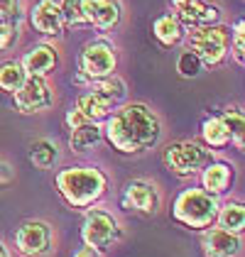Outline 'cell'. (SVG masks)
<instances>
[{"mask_svg": "<svg viewBox=\"0 0 245 257\" xmlns=\"http://www.w3.org/2000/svg\"><path fill=\"white\" fill-rule=\"evenodd\" d=\"M57 49L54 47H49V44H37V47H32L25 57H22L20 66L22 71L27 74V76H49L52 71H54V66H57Z\"/></svg>", "mask_w": 245, "mask_h": 257, "instance_id": "obj_16", "label": "cell"}, {"mask_svg": "<svg viewBox=\"0 0 245 257\" xmlns=\"http://www.w3.org/2000/svg\"><path fill=\"white\" fill-rule=\"evenodd\" d=\"M0 257H10V252H8V247L0 242Z\"/></svg>", "mask_w": 245, "mask_h": 257, "instance_id": "obj_32", "label": "cell"}, {"mask_svg": "<svg viewBox=\"0 0 245 257\" xmlns=\"http://www.w3.org/2000/svg\"><path fill=\"white\" fill-rule=\"evenodd\" d=\"M52 225L44 220H25L15 233V247L22 257H44L52 250Z\"/></svg>", "mask_w": 245, "mask_h": 257, "instance_id": "obj_8", "label": "cell"}, {"mask_svg": "<svg viewBox=\"0 0 245 257\" xmlns=\"http://www.w3.org/2000/svg\"><path fill=\"white\" fill-rule=\"evenodd\" d=\"M79 66H81L83 79H88V81H101L105 76H110V74H115V66H118L115 47L105 40L88 42L81 49Z\"/></svg>", "mask_w": 245, "mask_h": 257, "instance_id": "obj_7", "label": "cell"}, {"mask_svg": "<svg viewBox=\"0 0 245 257\" xmlns=\"http://www.w3.org/2000/svg\"><path fill=\"white\" fill-rule=\"evenodd\" d=\"M204 257H238L240 252V235L228 233L223 228H211L201 237Z\"/></svg>", "mask_w": 245, "mask_h": 257, "instance_id": "obj_15", "label": "cell"}, {"mask_svg": "<svg viewBox=\"0 0 245 257\" xmlns=\"http://www.w3.org/2000/svg\"><path fill=\"white\" fill-rule=\"evenodd\" d=\"M189 52H194L201 64L216 66L225 59L228 47H230V27L225 25H206V27H196L189 35Z\"/></svg>", "mask_w": 245, "mask_h": 257, "instance_id": "obj_4", "label": "cell"}, {"mask_svg": "<svg viewBox=\"0 0 245 257\" xmlns=\"http://www.w3.org/2000/svg\"><path fill=\"white\" fill-rule=\"evenodd\" d=\"M120 203L125 211H133V213H140V216H155L160 211V191L152 181L147 179H133L125 184L122 189Z\"/></svg>", "mask_w": 245, "mask_h": 257, "instance_id": "obj_9", "label": "cell"}, {"mask_svg": "<svg viewBox=\"0 0 245 257\" xmlns=\"http://www.w3.org/2000/svg\"><path fill=\"white\" fill-rule=\"evenodd\" d=\"M61 15H64V22H69V25H86L81 13V0H64Z\"/></svg>", "mask_w": 245, "mask_h": 257, "instance_id": "obj_26", "label": "cell"}, {"mask_svg": "<svg viewBox=\"0 0 245 257\" xmlns=\"http://www.w3.org/2000/svg\"><path fill=\"white\" fill-rule=\"evenodd\" d=\"M15 108L30 115V113H40L44 108H49L54 103V91L49 88V83L40 76H27L22 81V86L13 93Z\"/></svg>", "mask_w": 245, "mask_h": 257, "instance_id": "obj_10", "label": "cell"}, {"mask_svg": "<svg viewBox=\"0 0 245 257\" xmlns=\"http://www.w3.org/2000/svg\"><path fill=\"white\" fill-rule=\"evenodd\" d=\"M218 225L228 230V233H235V235H240L245 228V208L243 203H238V201H233V203H225V206H218Z\"/></svg>", "mask_w": 245, "mask_h": 257, "instance_id": "obj_20", "label": "cell"}, {"mask_svg": "<svg viewBox=\"0 0 245 257\" xmlns=\"http://www.w3.org/2000/svg\"><path fill=\"white\" fill-rule=\"evenodd\" d=\"M172 216L177 223L191 230H204L216 223L218 216V201L204 189H184L179 196L174 198Z\"/></svg>", "mask_w": 245, "mask_h": 257, "instance_id": "obj_3", "label": "cell"}, {"mask_svg": "<svg viewBox=\"0 0 245 257\" xmlns=\"http://www.w3.org/2000/svg\"><path fill=\"white\" fill-rule=\"evenodd\" d=\"M120 237H122V228L113 213L101 211V208H91V211L83 216L81 240L86 247H93V250H98V252H105V250L113 247Z\"/></svg>", "mask_w": 245, "mask_h": 257, "instance_id": "obj_5", "label": "cell"}, {"mask_svg": "<svg viewBox=\"0 0 245 257\" xmlns=\"http://www.w3.org/2000/svg\"><path fill=\"white\" fill-rule=\"evenodd\" d=\"M25 79H27V74L22 71V66L18 61H5V64H0V91L15 93Z\"/></svg>", "mask_w": 245, "mask_h": 257, "instance_id": "obj_23", "label": "cell"}, {"mask_svg": "<svg viewBox=\"0 0 245 257\" xmlns=\"http://www.w3.org/2000/svg\"><path fill=\"white\" fill-rule=\"evenodd\" d=\"M81 13L86 25H96L98 30H110L120 20L118 0H81Z\"/></svg>", "mask_w": 245, "mask_h": 257, "instance_id": "obj_13", "label": "cell"}, {"mask_svg": "<svg viewBox=\"0 0 245 257\" xmlns=\"http://www.w3.org/2000/svg\"><path fill=\"white\" fill-rule=\"evenodd\" d=\"M18 42V25L15 22H0V49H10Z\"/></svg>", "mask_w": 245, "mask_h": 257, "instance_id": "obj_27", "label": "cell"}, {"mask_svg": "<svg viewBox=\"0 0 245 257\" xmlns=\"http://www.w3.org/2000/svg\"><path fill=\"white\" fill-rule=\"evenodd\" d=\"M221 118H223L225 127H228V133H230V145H235L238 150H243L245 147V140H243L245 118H243V113H240L238 108H225V113Z\"/></svg>", "mask_w": 245, "mask_h": 257, "instance_id": "obj_24", "label": "cell"}, {"mask_svg": "<svg viewBox=\"0 0 245 257\" xmlns=\"http://www.w3.org/2000/svg\"><path fill=\"white\" fill-rule=\"evenodd\" d=\"M27 157H30V162H32L37 169H52L54 162L59 159V147H57V142H52V140L40 138V140H35V142H30Z\"/></svg>", "mask_w": 245, "mask_h": 257, "instance_id": "obj_19", "label": "cell"}, {"mask_svg": "<svg viewBox=\"0 0 245 257\" xmlns=\"http://www.w3.org/2000/svg\"><path fill=\"white\" fill-rule=\"evenodd\" d=\"M59 196L71 208H91L108 189V177L96 167H66L54 177Z\"/></svg>", "mask_w": 245, "mask_h": 257, "instance_id": "obj_2", "label": "cell"}, {"mask_svg": "<svg viewBox=\"0 0 245 257\" xmlns=\"http://www.w3.org/2000/svg\"><path fill=\"white\" fill-rule=\"evenodd\" d=\"M174 10H177V20L182 25L189 27H206V25H213L218 20V8L216 5H208L204 0H172Z\"/></svg>", "mask_w": 245, "mask_h": 257, "instance_id": "obj_12", "label": "cell"}, {"mask_svg": "<svg viewBox=\"0 0 245 257\" xmlns=\"http://www.w3.org/2000/svg\"><path fill=\"white\" fill-rule=\"evenodd\" d=\"M201 184L204 191H208L211 196H221L233 184V167L225 162H208L201 174Z\"/></svg>", "mask_w": 245, "mask_h": 257, "instance_id": "obj_17", "label": "cell"}, {"mask_svg": "<svg viewBox=\"0 0 245 257\" xmlns=\"http://www.w3.org/2000/svg\"><path fill=\"white\" fill-rule=\"evenodd\" d=\"M152 32H155L157 42L164 44V47H172V44H177V42L184 37L182 22L177 20L174 15H162V18H157V20H155V27H152Z\"/></svg>", "mask_w": 245, "mask_h": 257, "instance_id": "obj_22", "label": "cell"}, {"mask_svg": "<svg viewBox=\"0 0 245 257\" xmlns=\"http://www.w3.org/2000/svg\"><path fill=\"white\" fill-rule=\"evenodd\" d=\"M30 20H32L37 32L52 35V37L61 35V30H64V25H66V22H64V15H61V5L54 3V0H37L35 8H32Z\"/></svg>", "mask_w": 245, "mask_h": 257, "instance_id": "obj_14", "label": "cell"}, {"mask_svg": "<svg viewBox=\"0 0 245 257\" xmlns=\"http://www.w3.org/2000/svg\"><path fill=\"white\" fill-rule=\"evenodd\" d=\"M20 15V0H0V22H15Z\"/></svg>", "mask_w": 245, "mask_h": 257, "instance_id": "obj_29", "label": "cell"}, {"mask_svg": "<svg viewBox=\"0 0 245 257\" xmlns=\"http://www.w3.org/2000/svg\"><path fill=\"white\" fill-rule=\"evenodd\" d=\"M105 140L122 155H140L152 150L162 138V122L145 103H122L105 122Z\"/></svg>", "mask_w": 245, "mask_h": 257, "instance_id": "obj_1", "label": "cell"}, {"mask_svg": "<svg viewBox=\"0 0 245 257\" xmlns=\"http://www.w3.org/2000/svg\"><path fill=\"white\" fill-rule=\"evenodd\" d=\"M201 138L208 147H213V150H221V147H228L230 145V133H228V127H225V122L221 115H213V118L204 120V125H201Z\"/></svg>", "mask_w": 245, "mask_h": 257, "instance_id": "obj_21", "label": "cell"}, {"mask_svg": "<svg viewBox=\"0 0 245 257\" xmlns=\"http://www.w3.org/2000/svg\"><path fill=\"white\" fill-rule=\"evenodd\" d=\"M177 71H179V76H184V79H196L201 71H204V64H201V59L194 54V52H182L179 54V59H177Z\"/></svg>", "mask_w": 245, "mask_h": 257, "instance_id": "obj_25", "label": "cell"}, {"mask_svg": "<svg viewBox=\"0 0 245 257\" xmlns=\"http://www.w3.org/2000/svg\"><path fill=\"white\" fill-rule=\"evenodd\" d=\"M162 162L174 177H191V174H196L199 169H204L206 164L211 162V152L204 150L199 142L179 140V142L167 145Z\"/></svg>", "mask_w": 245, "mask_h": 257, "instance_id": "obj_6", "label": "cell"}, {"mask_svg": "<svg viewBox=\"0 0 245 257\" xmlns=\"http://www.w3.org/2000/svg\"><path fill=\"white\" fill-rule=\"evenodd\" d=\"M103 140V130L98 127V122H81L76 127H71L69 135V147L74 152H88L91 147H96Z\"/></svg>", "mask_w": 245, "mask_h": 257, "instance_id": "obj_18", "label": "cell"}, {"mask_svg": "<svg viewBox=\"0 0 245 257\" xmlns=\"http://www.w3.org/2000/svg\"><path fill=\"white\" fill-rule=\"evenodd\" d=\"M243 27L245 22L238 20L235 22V27H233V32H230V42H233V57H235V61L238 64H243Z\"/></svg>", "mask_w": 245, "mask_h": 257, "instance_id": "obj_28", "label": "cell"}, {"mask_svg": "<svg viewBox=\"0 0 245 257\" xmlns=\"http://www.w3.org/2000/svg\"><path fill=\"white\" fill-rule=\"evenodd\" d=\"M113 108H118L115 98H113L110 93H105L101 86H96L93 91H86V93H81V96L76 98V108H74V110H76L86 122H98V120L108 118Z\"/></svg>", "mask_w": 245, "mask_h": 257, "instance_id": "obj_11", "label": "cell"}, {"mask_svg": "<svg viewBox=\"0 0 245 257\" xmlns=\"http://www.w3.org/2000/svg\"><path fill=\"white\" fill-rule=\"evenodd\" d=\"M15 179V169L10 167V162L5 157H0V186H5V184H10Z\"/></svg>", "mask_w": 245, "mask_h": 257, "instance_id": "obj_30", "label": "cell"}, {"mask_svg": "<svg viewBox=\"0 0 245 257\" xmlns=\"http://www.w3.org/2000/svg\"><path fill=\"white\" fill-rule=\"evenodd\" d=\"M74 257H103V252H98V250H93V247H86V245H83Z\"/></svg>", "mask_w": 245, "mask_h": 257, "instance_id": "obj_31", "label": "cell"}]
</instances>
